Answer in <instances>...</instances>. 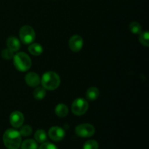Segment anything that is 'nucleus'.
<instances>
[{
    "instance_id": "obj_3",
    "label": "nucleus",
    "mask_w": 149,
    "mask_h": 149,
    "mask_svg": "<svg viewBox=\"0 0 149 149\" xmlns=\"http://www.w3.org/2000/svg\"><path fill=\"white\" fill-rule=\"evenodd\" d=\"M14 65L18 71L25 72L28 71L31 66V60L26 53L20 52L13 56Z\"/></svg>"
},
{
    "instance_id": "obj_14",
    "label": "nucleus",
    "mask_w": 149,
    "mask_h": 149,
    "mask_svg": "<svg viewBox=\"0 0 149 149\" xmlns=\"http://www.w3.org/2000/svg\"><path fill=\"white\" fill-rule=\"evenodd\" d=\"M99 94H100V93H99L98 89L97 87H92L87 90L86 97L89 100H95L98 97Z\"/></svg>"
},
{
    "instance_id": "obj_21",
    "label": "nucleus",
    "mask_w": 149,
    "mask_h": 149,
    "mask_svg": "<svg viewBox=\"0 0 149 149\" xmlns=\"http://www.w3.org/2000/svg\"><path fill=\"white\" fill-rule=\"evenodd\" d=\"M19 132H20V135L23 137L29 136L32 133V128L30 125H24V126L21 127Z\"/></svg>"
},
{
    "instance_id": "obj_12",
    "label": "nucleus",
    "mask_w": 149,
    "mask_h": 149,
    "mask_svg": "<svg viewBox=\"0 0 149 149\" xmlns=\"http://www.w3.org/2000/svg\"><path fill=\"white\" fill-rule=\"evenodd\" d=\"M29 51L31 55L39 56L43 52V47L40 44L31 43L29 47Z\"/></svg>"
},
{
    "instance_id": "obj_2",
    "label": "nucleus",
    "mask_w": 149,
    "mask_h": 149,
    "mask_svg": "<svg viewBox=\"0 0 149 149\" xmlns=\"http://www.w3.org/2000/svg\"><path fill=\"white\" fill-rule=\"evenodd\" d=\"M41 83L45 90H54L59 87L61 84V79L57 73L54 71H48L43 74Z\"/></svg>"
},
{
    "instance_id": "obj_13",
    "label": "nucleus",
    "mask_w": 149,
    "mask_h": 149,
    "mask_svg": "<svg viewBox=\"0 0 149 149\" xmlns=\"http://www.w3.org/2000/svg\"><path fill=\"white\" fill-rule=\"evenodd\" d=\"M68 113V109L63 103H59L55 107V114L58 117H65Z\"/></svg>"
},
{
    "instance_id": "obj_1",
    "label": "nucleus",
    "mask_w": 149,
    "mask_h": 149,
    "mask_svg": "<svg viewBox=\"0 0 149 149\" xmlns=\"http://www.w3.org/2000/svg\"><path fill=\"white\" fill-rule=\"evenodd\" d=\"M21 141V135L16 130L8 129L3 135V142L7 149H18Z\"/></svg>"
},
{
    "instance_id": "obj_22",
    "label": "nucleus",
    "mask_w": 149,
    "mask_h": 149,
    "mask_svg": "<svg viewBox=\"0 0 149 149\" xmlns=\"http://www.w3.org/2000/svg\"><path fill=\"white\" fill-rule=\"evenodd\" d=\"M1 56L5 60L13 59V56H14V52L13 50H11V49H9V48L4 49L1 52Z\"/></svg>"
},
{
    "instance_id": "obj_20",
    "label": "nucleus",
    "mask_w": 149,
    "mask_h": 149,
    "mask_svg": "<svg viewBox=\"0 0 149 149\" xmlns=\"http://www.w3.org/2000/svg\"><path fill=\"white\" fill-rule=\"evenodd\" d=\"M98 143L95 140H89L84 143L83 149H98Z\"/></svg>"
},
{
    "instance_id": "obj_10",
    "label": "nucleus",
    "mask_w": 149,
    "mask_h": 149,
    "mask_svg": "<svg viewBox=\"0 0 149 149\" xmlns=\"http://www.w3.org/2000/svg\"><path fill=\"white\" fill-rule=\"evenodd\" d=\"M25 81L26 84L31 87H36L39 86L40 84V77L35 72H30L28 73L25 76Z\"/></svg>"
},
{
    "instance_id": "obj_6",
    "label": "nucleus",
    "mask_w": 149,
    "mask_h": 149,
    "mask_svg": "<svg viewBox=\"0 0 149 149\" xmlns=\"http://www.w3.org/2000/svg\"><path fill=\"white\" fill-rule=\"evenodd\" d=\"M95 132V127L90 124H81L75 128L76 134L81 138H90L94 135Z\"/></svg>"
},
{
    "instance_id": "obj_18",
    "label": "nucleus",
    "mask_w": 149,
    "mask_h": 149,
    "mask_svg": "<svg viewBox=\"0 0 149 149\" xmlns=\"http://www.w3.org/2000/svg\"><path fill=\"white\" fill-rule=\"evenodd\" d=\"M130 31L132 32L134 34H140L142 31V28H141V26L140 25L139 23L136 21L131 22L129 26Z\"/></svg>"
},
{
    "instance_id": "obj_7",
    "label": "nucleus",
    "mask_w": 149,
    "mask_h": 149,
    "mask_svg": "<svg viewBox=\"0 0 149 149\" xmlns=\"http://www.w3.org/2000/svg\"><path fill=\"white\" fill-rule=\"evenodd\" d=\"M48 135L51 140L58 142V141H61L63 139L65 135V132L64 130L60 127L55 126L49 130Z\"/></svg>"
},
{
    "instance_id": "obj_17",
    "label": "nucleus",
    "mask_w": 149,
    "mask_h": 149,
    "mask_svg": "<svg viewBox=\"0 0 149 149\" xmlns=\"http://www.w3.org/2000/svg\"><path fill=\"white\" fill-rule=\"evenodd\" d=\"M33 95L36 100H42L46 96V90L43 87H38L33 92Z\"/></svg>"
},
{
    "instance_id": "obj_19",
    "label": "nucleus",
    "mask_w": 149,
    "mask_h": 149,
    "mask_svg": "<svg viewBox=\"0 0 149 149\" xmlns=\"http://www.w3.org/2000/svg\"><path fill=\"white\" fill-rule=\"evenodd\" d=\"M139 41L143 46H149V33L148 31H141L139 34Z\"/></svg>"
},
{
    "instance_id": "obj_4",
    "label": "nucleus",
    "mask_w": 149,
    "mask_h": 149,
    "mask_svg": "<svg viewBox=\"0 0 149 149\" xmlns=\"http://www.w3.org/2000/svg\"><path fill=\"white\" fill-rule=\"evenodd\" d=\"M20 39L25 45H30L34 41L36 34L33 28L30 26H24L19 31Z\"/></svg>"
},
{
    "instance_id": "obj_5",
    "label": "nucleus",
    "mask_w": 149,
    "mask_h": 149,
    "mask_svg": "<svg viewBox=\"0 0 149 149\" xmlns=\"http://www.w3.org/2000/svg\"><path fill=\"white\" fill-rule=\"evenodd\" d=\"M89 108L87 101L84 99L79 97L74 100L71 106V111L76 116H81L87 112Z\"/></svg>"
},
{
    "instance_id": "obj_9",
    "label": "nucleus",
    "mask_w": 149,
    "mask_h": 149,
    "mask_svg": "<svg viewBox=\"0 0 149 149\" xmlns=\"http://www.w3.org/2000/svg\"><path fill=\"white\" fill-rule=\"evenodd\" d=\"M24 122V116L20 111H13L10 116V122L15 128H19L23 125Z\"/></svg>"
},
{
    "instance_id": "obj_16",
    "label": "nucleus",
    "mask_w": 149,
    "mask_h": 149,
    "mask_svg": "<svg viewBox=\"0 0 149 149\" xmlns=\"http://www.w3.org/2000/svg\"><path fill=\"white\" fill-rule=\"evenodd\" d=\"M21 149H38L36 141L32 139H27L21 144Z\"/></svg>"
},
{
    "instance_id": "obj_11",
    "label": "nucleus",
    "mask_w": 149,
    "mask_h": 149,
    "mask_svg": "<svg viewBox=\"0 0 149 149\" xmlns=\"http://www.w3.org/2000/svg\"><path fill=\"white\" fill-rule=\"evenodd\" d=\"M7 47L13 52H17L20 48V42L17 38L15 36H10L7 41Z\"/></svg>"
},
{
    "instance_id": "obj_15",
    "label": "nucleus",
    "mask_w": 149,
    "mask_h": 149,
    "mask_svg": "<svg viewBox=\"0 0 149 149\" xmlns=\"http://www.w3.org/2000/svg\"><path fill=\"white\" fill-rule=\"evenodd\" d=\"M35 140L37 143H43L47 141V135L46 132L43 130H38L34 134Z\"/></svg>"
},
{
    "instance_id": "obj_23",
    "label": "nucleus",
    "mask_w": 149,
    "mask_h": 149,
    "mask_svg": "<svg viewBox=\"0 0 149 149\" xmlns=\"http://www.w3.org/2000/svg\"><path fill=\"white\" fill-rule=\"evenodd\" d=\"M39 149H58L57 148V146L55 145H54L53 143H51L46 142L43 143L42 145L39 146Z\"/></svg>"
},
{
    "instance_id": "obj_8",
    "label": "nucleus",
    "mask_w": 149,
    "mask_h": 149,
    "mask_svg": "<svg viewBox=\"0 0 149 149\" xmlns=\"http://www.w3.org/2000/svg\"><path fill=\"white\" fill-rule=\"evenodd\" d=\"M83 44H84V42H83L82 38L79 35H74L71 36L68 42L70 49L74 52H79L82 48Z\"/></svg>"
}]
</instances>
